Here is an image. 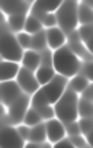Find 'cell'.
<instances>
[{
    "label": "cell",
    "mask_w": 93,
    "mask_h": 148,
    "mask_svg": "<svg viewBox=\"0 0 93 148\" xmlns=\"http://www.w3.org/2000/svg\"><path fill=\"white\" fill-rule=\"evenodd\" d=\"M23 57V48L19 44L18 38L12 34L8 25H3L2 31V60H10V61H22Z\"/></svg>",
    "instance_id": "obj_4"
},
{
    "label": "cell",
    "mask_w": 93,
    "mask_h": 148,
    "mask_svg": "<svg viewBox=\"0 0 93 148\" xmlns=\"http://www.w3.org/2000/svg\"><path fill=\"white\" fill-rule=\"evenodd\" d=\"M37 16L42 25L45 28H51V26H55L57 25V18H55V13L54 12H47V13H38V15H34Z\"/></svg>",
    "instance_id": "obj_27"
},
{
    "label": "cell",
    "mask_w": 93,
    "mask_h": 148,
    "mask_svg": "<svg viewBox=\"0 0 93 148\" xmlns=\"http://www.w3.org/2000/svg\"><path fill=\"white\" fill-rule=\"evenodd\" d=\"M16 128H18V131H19L21 136H22L25 141H28V139H29V131H31V126L22 122V123H19Z\"/></svg>",
    "instance_id": "obj_32"
},
{
    "label": "cell",
    "mask_w": 93,
    "mask_h": 148,
    "mask_svg": "<svg viewBox=\"0 0 93 148\" xmlns=\"http://www.w3.org/2000/svg\"><path fill=\"white\" fill-rule=\"evenodd\" d=\"M45 35H47V45L51 51L63 47L67 41V36L64 34V31L60 28V26H51V28H47L45 31Z\"/></svg>",
    "instance_id": "obj_11"
},
{
    "label": "cell",
    "mask_w": 93,
    "mask_h": 148,
    "mask_svg": "<svg viewBox=\"0 0 93 148\" xmlns=\"http://www.w3.org/2000/svg\"><path fill=\"white\" fill-rule=\"evenodd\" d=\"M26 13H15V15H9L6 25L9 26V29L12 32H21L25 28V21H26Z\"/></svg>",
    "instance_id": "obj_17"
},
{
    "label": "cell",
    "mask_w": 93,
    "mask_h": 148,
    "mask_svg": "<svg viewBox=\"0 0 93 148\" xmlns=\"http://www.w3.org/2000/svg\"><path fill=\"white\" fill-rule=\"evenodd\" d=\"M92 112H93L92 100H87V99L79 96V100H77V115H79V118L92 116Z\"/></svg>",
    "instance_id": "obj_23"
},
{
    "label": "cell",
    "mask_w": 93,
    "mask_h": 148,
    "mask_svg": "<svg viewBox=\"0 0 93 148\" xmlns=\"http://www.w3.org/2000/svg\"><path fill=\"white\" fill-rule=\"evenodd\" d=\"M16 82L19 83L21 89L25 93H28L29 96H32L41 87V84H39L37 76H35V71H32V70H29V68H26L23 65L21 67L18 76H16Z\"/></svg>",
    "instance_id": "obj_7"
},
{
    "label": "cell",
    "mask_w": 93,
    "mask_h": 148,
    "mask_svg": "<svg viewBox=\"0 0 93 148\" xmlns=\"http://www.w3.org/2000/svg\"><path fill=\"white\" fill-rule=\"evenodd\" d=\"M35 109L39 112V115L42 116L44 121H48V119H51V118L55 116V113H54V106H52V105H42V106H38V108H35Z\"/></svg>",
    "instance_id": "obj_28"
},
{
    "label": "cell",
    "mask_w": 93,
    "mask_h": 148,
    "mask_svg": "<svg viewBox=\"0 0 93 148\" xmlns=\"http://www.w3.org/2000/svg\"><path fill=\"white\" fill-rule=\"evenodd\" d=\"M77 21L80 25L92 23V6L83 2H79L77 3Z\"/></svg>",
    "instance_id": "obj_20"
},
{
    "label": "cell",
    "mask_w": 93,
    "mask_h": 148,
    "mask_svg": "<svg viewBox=\"0 0 93 148\" xmlns=\"http://www.w3.org/2000/svg\"><path fill=\"white\" fill-rule=\"evenodd\" d=\"M92 92H93V87H92V84H89V86H87L81 93H80V96H81V97H84V99H87V100H92V99H93Z\"/></svg>",
    "instance_id": "obj_33"
},
{
    "label": "cell",
    "mask_w": 93,
    "mask_h": 148,
    "mask_svg": "<svg viewBox=\"0 0 93 148\" xmlns=\"http://www.w3.org/2000/svg\"><path fill=\"white\" fill-rule=\"evenodd\" d=\"M77 0H63L58 9L54 12L57 18V25L64 31V34H68L74 31L79 25L77 21Z\"/></svg>",
    "instance_id": "obj_3"
},
{
    "label": "cell",
    "mask_w": 93,
    "mask_h": 148,
    "mask_svg": "<svg viewBox=\"0 0 93 148\" xmlns=\"http://www.w3.org/2000/svg\"><path fill=\"white\" fill-rule=\"evenodd\" d=\"M57 74V71L54 70V67L52 65H39L38 67V70L35 71V76H37V79H38V82H39V84L42 86V84H45V83H48L54 76Z\"/></svg>",
    "instance_id": "obj_19"
},
{
    "label": "cell",
    "mask_w": 93,
    "mask_h": 148,
    "mask_svg": "<svg viewBox=\"0 0 93 148\" xmlns=\"http://www.w3.org/2000/svg\"><path fill=\"white\" fill-rule=\"evenodd\" d=\"M31 36H32V35H31L29 32H26L25 29L21 31V32H18L16 38H18V41H19V44L22 45L23 49H29V48H31Z\"/></svg>",
    "instance_id": "obj_29"
},
{
    "label": "cell",
    "mask_w": 93,
    "mask_h": 148,
    "mask_svg": "<svg viewBox=\"0 0 93 148\" xmlns=\"http://www.w3.org/2000/svg\"><path fill=\"white\" fill-rule=\"evenodd\" d=\"M47 141V129H45V123L39 122L34 126H31L29 131V139L28 142H37V144H44Z\"/></svg>",
    "instance_id": "obj_16"
},
{
    "label": "cell",
    "mask_w": 93,
    "mask_h": 148,
    "mask_svg": "<svg viewBox=\"0 0 93 148\" xmlns=\"http://www.w3.org/2000/svg\"><path fill=\"white\" fill-rule=\"evenodd\" d=\"M26 2H28V3H29V5H32V3H34V2H35V0H26Z\"/></svg>",
    "instance_id": "obj_34"
},
{
    "label": "cell",
    "mask_w": 93,
    "mask_h": 148,
    "mask_svg": "<svg viewBox=\"0 0 93 148\" xmlns=\"http://www.w3.org/2000/svg\"><path fill=\"white\" fill-rule=\"evenodd\" d=\"M64 128H65V134H68V136L80 134V129H79V122H77V121H71V122L64 123Z\"/></svg>",
    "instance_id": "obj_30"
},
{
    "label": "cell",
    "mask_w": 93,
    "mask_h": 148,
    "mask_svg": "<svg viewBox=\"0 0 93 148\" xmlns=\"http://www.w3.org/2000/svg\"><path fill=\"white\" fill-rule=\"evenodd\" d=\"M29 3L26 0H2V10L5 16L15 13H26L28 15Z\"/></svg>",
    "instance_id": "obj_12"
},
{
    "label": "cell",
    "mask_w": 93,
    "mask_h": 148,
    "mask_svg": "<svg viewBox=\"0 0 93 148\" xmlns=\"http://www.w3.org/2000/svg\"><path fill=\"white\" fill-rule=\"evenodd\" d=\"M77 100H79V95L67 86L65 90L63 92V95L58 97V100L52 105L55 118H58L63 123L77 121V118H79V115H77Z\"/></svg>",
    "instance_id": "obj_2"
},
{
    "label": "cell",
    "mask_w": 93,
    "mask_h": 148,
    "mask_svg": "<svg viewBox=\"0 0 93 148\" xmlns=\"http://www.w3.org/2000/svg\"><path fill=\"white\" fill-rule=\"evenodd\" d=\"M92 116H87V118H80L79 121V129H80V134L87 139V144L90 145V135H92Z\"/></svg>",
    "instance_id": "obj_26"
},
{
    "label": "cell",
    "mask_w": 93,
    "mask_h": 148,
    "mask_svg": "<svg viewBox=\"0 0 93 148\" xmlns=\"http://www.w3.org/2000/svg\"><path fill=\"white\" fill-rule=\"evenodd\" d=\"M0 93H2V102L3 106H9L10 103H13L22 93L23 90L21 89L19 83L15 80H8V82H2L0 86Z\"/></svg>",
    "instance_id": "obj_9"
},
{
    "label": "cell",
    "mask_w": 93,
    "mask_h": 148,
    "mask_svg": "<svg viewBox=\"0 0 93 148\" xmlns=\"http://www.w3.org/2000/svg\"><path fill=\"white\" fill-rule=\"evenodd\" d=\"M45 129H47V139L50 141L51 145H54L55 142H58L61 138H64L67 135L64 123L55 116L45 122Z\"/></svg>",
    "instance_id": "obj_10"
},
{
    "label": "cell",
    "mask_w": 93,
    "mask_h": 148,
    "mask_svg": "<svg viewBox=\"0 0 93 148\" xmlns=\"http://www.w3.org/2000/svg\"><path fill=\"white\" fill-rule=\"evenodd\" d=\"M31 106L29 102V95L28 93H22L13 103H10L9 106H3L5 109H8V122L10 125H19L23 122L25 113L28 110V108Z\"/></svg>",
    "instance_id": "obj_5"
},
{
    "label": "cell",
    "mask_w": 93,
    "mask_h": 148,
    "mask_svg": "<svg viewBox=\"0 0 93 148\" xmlns=\"http://www.w3.org/2000/svg\"><path fill=\"white\" fill-rule=\"evenodd\" d=\"M42 28H44V25H42V22H41L37 16H34L32 13H29V15L26 16L25 28H23L26 32H29V34H35V32L41 31Z\"/></svg>",
    "instance_id": "obj_24"
},
{
    "label": "cell",
    "mask_w": 93,
    "mask_h": 148,
    "mask_svg": "<svg viewBox=\"0 0 93 148\" xmlns=\"http://www.w3.org/2000/svg\"><path fill=\"white\" fill-rule=\"evenodd\" d=\"M31 48L35 49V51H42L45 49L48 45H47V35H45V31H38L35 34H31Z\"/></svg>",
    "instance_id": "obj_21"
},
{
    "label": "cell",
    "mask_w": 93,
    "mask_h": 148,
    "mask_svg": "<svg viewBox=\"0 0 93 148\" xmlns=\"http://www.w3.org/2000/svg\"><path fill=\"white\" fill-rule=\"evenodd\" d=\"M77 2H80V0H77Z\"/></svg>",
    "instance_id": "obj_35"
},
{
    "label": "cell",
    "mask_w": 93,
    "mask_h": 148,
    "mask_svg": "<svg viewBox=\"0 0 93 148\" xmlns=\"http://www.w3.org/2000/svg\"><path fill=\"white\" fill-rule=\"evenodd\" d=\"M67 83H68V77H65V76H63V74H58L57 73L48 83H45V84L41 86V90L44 92L47 100L51 105H54L58 100V97L63 95V92L65 90Z\"/></svg>",
    "instance_id": "obj_6"
},
{
    "label": "cell",
    "mask_w": 93,
    "mask_h": 148,
    "mask_svg": "<svg viewBox=\"0 0 93 148\" xmlns=\"http://www.w3.org/2000/svg\"><path fill=\"white\" fill-rule=\"evenodd\" d=\"M80 58L70 49L68 45H63L52 51V67L58 74H63L65 77H73L80 70Z\"/></svg>",
    "instance_id": "obj_1"
},
{
    "label": "cell",
    "mask_w": 93,
    "mask_h": 148,
    "mask_svg": "<svg viewBox=\"0 0 93 148\" xmlns=\"http://www.w3.org/2000/svg\"><path fill=\"white\" fill-rule=\"evenodd\" d=\"M68 138H70V141H71L73 147H86V145H89V144H87V141H86V138H84L81 134L71 135V136H68Z\"/></svg>",
    "instance_id": "obj_31"
},
{
    "label": "cell",
    "mask_w": 93,
    "mask_h": 148,
    "mask_svg": "<svg viewBox=\"0 0 93 148\" xmlns=\"http://www.w3.org/2000/svg\"><path fill=\"white\" fill-rule=\"evenodd\" d=\"M26 142L21 136L18 128L9 125H5L2 128V147L3 148H21Z\"/></svg>",
    "instance_id": "obj_8"
},
{
    "label": "cell",
    "mask_w": 93,
    "mask_h": 148,
    "mask_svg": "<svg viewBox=\"0 0 93 148\" xmlns=\"http://www.w3.org/2000/svg\"><path fill=\"white\" fill-rule=\"evenodd\" d=\"M89 84H90V80L87 77H84L83 74H74V76L71 77V80L67 83V86L71 90H74L77 95H80Z\"/></svg>",
    "instance_id": "obj_18"
},
{
    "label": "cell",
    "mask_w": 93,
    "mask_h": 148,
    "mask_svg": "<svg viewBox=\"0 0 93 148\" xmlns=\"http://www.w3.org/2000/svg\"><path fill=\"white\" fill-rule=\"evenodd\" d=\"M77 34H79V38L80 41L86 45V48L90 51V47H92V25L90 23H84V25H80V28L77 29Z\"/></svg>",
    "instance_id": "obj_22"
},
{
    "label": "cell",
    "mask_w": 93,
    "mask_h": 148,
    "mask_svg": "<svg viewBox=\"0 0 93 148\" xmlns=\"http://www.w3.org/2000/svg\"><path fill=\"white\" fill-rule=\"evenodd\" d=\"M22 65L29 68V70H32V71H37L38 67L41 65V52L35 51L32 48L25 49L23 51V57H22Z\"/></svg>",
    "instance_id": "obj_15"
},
{
    "label": "cell",
    "mask_w": 93,
    "mask_h": 148,
    "mask_svg": "<svg viewBox=\"0 0 93 148\" xmlns=\"http://www.w3.org/2000/svg\"><path fill=\"white\" fill-rule=\"evenodd\" d=\"M63 0H35L32 3V9L29 13L38 15V13H47V12H55Z\"/></svg>",
    "instance_id": "obj_14"
},
{
    "label": "cell",
    "mask_w": 93,
    "mask_h": 148,
    "mask_svg": "<svg viewBox=\"0 0 93 148\" xmlns=\"http://www.w3.org/2000/svg\"><path fill=\"white\" fill-rule=\"evenodd\" d=\"M42 121H44V119H42V116L39 115V112H38L34 106H29L28 110H26V113H25L23 123H26V125H29V126H34V125L42 122Z\"/></svg>",
    "instance_id": "obj_25"
},
{
    "label": "cell",
    "mask_w": 93,
    "mask_h": 148,
    "mask_svg": "<svg viewBox=\"0 0 93 148\" xmlns=\"http://www.w3.org/2000/svg\"><path fill=\"white\" fill-rule=\"evenodd\" d=\"M19 70H21V65H19L18 61L2 60V64H0V80L2 82L15 80Z\"/></svg>",
    "instance_id": "obj_13"
}]
</instances>
